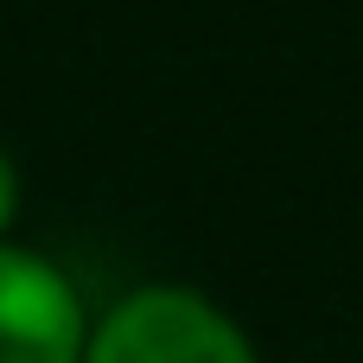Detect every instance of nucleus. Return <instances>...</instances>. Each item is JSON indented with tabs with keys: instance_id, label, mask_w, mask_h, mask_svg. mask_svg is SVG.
<instances>
[{
	"instance_id": "obj_1",
	"label": "nucleus",
	"mask_w": 363,
	"mask_h": 363,
	"mask_svg": "<svg viewBox=\"0 0 363 363\" xmlns=\"http://www.w3.org/2000/svg\"><path fill=\"white\" fill-rule=\"evenodd\" d=\"M83 363H262L242 319L185 281H140L96 313Z\"/></svg>"
},
{
	"instance_id": "obj_2",
	"label": "nucleus",
	"mask_w": 363,
	"mask_h": 363,
	"mask_svg": "<svg viewBox=\"0 0 363 363\" xmlns=\"http://www.w3.org/2000/svg\"><path fill=\"white\" fill-rule=\"evenodd\" d=\"M89 300L70 268L26 242H0V363H83Z\"/></svg>"
},
{
	"instance_id": "obj_3",
	"label": "nucleus",
	"mask_w": 363,
	"mask_h": 363,
	"mask_svg": "<svg viewBox=\"0 0 363 363\" xmlns=\"http://www.w3.org/2000/svg\"><path fill=\"white\" fill-rule=\"evenodd\" d=\"M13 217H19V166H13V153L0 147V242L13 236Z\"/></svg>"
}]
</instances>
